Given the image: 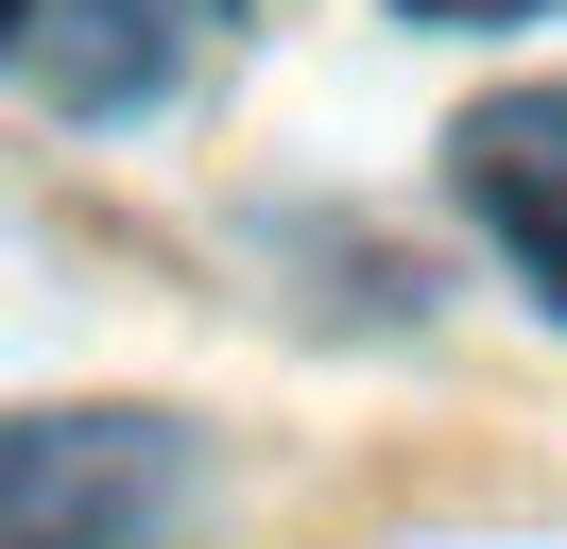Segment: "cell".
I'll list each match as a JSON object with an SVG mask.
<instances>
[{"mask_svg": "<svg viewBox=\"0 0 567 549\" xmlns=\"http://www.w3.org/2000/svg\"><path fill=\"white\" fill-rule=\"evenodd\" d=\"M173 0H70V34H52V103L70 121H121V103H155L173 86Z\"/></svg>", "mask_w": 567, "mask_h": 549, "instance_id": "3", "label": "cell"}, {"mask_svg": "<svg viewBox=\"0 0 567 549\" xmlns=\"http://www.w3.org/2000/svg\"><path fill=\"white\" fill-rule=\"evenodd\" d=\"M395 18H430V34H464V18H533V0H395Z\"/></svg>", "mask_w": 567, "mask_h": 549, "instance_id": "4", "label": "cell"}, {"mask_svg": "<svg viewBox=\"0 0 567 549\" xmlns=\"http://www.w3.org/2000/svg\"><path fill=\"white\" fill-rule=\"evenodd\" d=\"M447 155H464V206H482V224L533 258V292L567 309V86H516V103H482V121H464Z\"/></svg>", "mask_w": 567, "mask_h": 549, "instance_id": "2", "label": "cell"}, {"mask_svg": "<svg viewBox=\"0 0 567 549\" xmlns=\"http://www.w3.org/2000/svg\"><path fill=\"white\" fill-rule=\"evenodd\" d=\"M18 18H35V0H0V34H18Z\"/></svg>", "mask_w": 567, "mask_h": 549, "instance_id": "5", "label": "cell"}, {"mask_svg": "<svg viewBox=\"0 0 567 549\" xmlns=\"http://www.w3.org/2000/svg\"><path fill=\"white\" fill-rule=\"evenodd\" d=\"M189 498V446L155 412H18L0 429V549H138Z\"/></svg>", "mask_w": 567, "mask_h": 549, "instance_id": "1", "label": "cell"}]
</instances>
